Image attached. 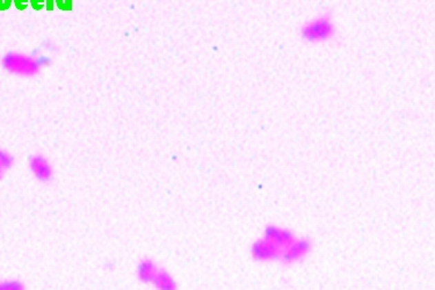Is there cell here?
Masks as SVG:
<instances>
[{
    "instance_id": "1",
    "label": "cell",
    "mask_w": 435,
    "mask_h": 290,
    "mask_svg": "<svg viewBox=\"0 0 435 290\" xmlns=\"http://www.w3.org/2000/svg\"><path fill=\"white\" fill-rule=\"evenodd\" d=\"M336 28L330 13L319 15L304 23L301 28V37L307 43H324L333 40L336 37Z\"/></svg>"
},
{
    "instance_id": "2",
    "label": "cell",
    "mask_w": 435,
    "mask_h": 290,
    "mask_svg": "<svg viewBox=\"0 0 435 290\" xmlns=\"http://www.w3.org/2000/svg\"><path fill=\"white\" fill-rule=\"evenodd\" d=\"M3 65L8 72L21 74V76H32L37 74L40 68L37 59L17 54V52H11L5 56L3 59Z\"/></svg>"
},
{
    "instance_id": "3",
    "label": "cell",
    "mask_w": 435,
    "mask_h": 290,
    "mask_svg": "<svg viewBox=\"0 0 435 290\" xmlns=\"http://www.w3.org/2000/svg\"><path fill=\"white\" fill-rule=\"evenodd\" d=\"M311 251V242L309 239H294L293 242L282 251L280 261L285 265H293L297 261L302 260L307 257Z\"/></svg>"
},
{
    "instance_id": "4",
    "label": "cell",
    "mask_w": 435,
    "mask_h": 290,
    "mask_svg": "<svg viewBox=\"0 0 435 290\" xmlns=\"http://www.w3.org/2000/svg\"><path fill=\"white\" fill-rule=\"evenodd\" d=\"M251 253L256 261L280 260L282 250L274 242L263 238L253 244Z\"/></svg>"
},
{
    "instance_id": "5",
    "label": "cell",
    "mask_w": 435,
    "mask_h": 290,
    "mask_svg": "<svg viewBox=\"0 0 435 290\" xmlns=\"http://www.w3.org/2000/svg\"><path fill=\"white\" fill-rule=\"evenodd\" d=\"M265 239L274 242L276 247L283 251L290 242H293L295 236L293 232L288 231L285 229L278 228L275 225H267L265 230Z\"/></svg>"
},
{
    "instance_id": "6",
    "label": "cell",
    "mask_w": 435,
    "mask_h": 290,
    "mask_svg": "<svg viewBox=\"0 0 435 290\" xmlns=\"http://www.w3.org/2000/svg\"><path fill=\"white\" fill-rule=\"evenodd\" d=\"M32 169L41 180H47L50 176V169L47 162L42 157H37L32 160Z\"/></svg>"
},
{
    "instance_id": "7",
    "label": "cell",
    "mask_w": 435,
    "mask_h": 290,
    "mask_svg": "<svg viewBox=\"0 0 435 290\" xmlns=\"http://www.w3.org/2000/svg\"><path fill=\"white\" fill-rule=\"evenodd\" d=\"M12 163H13V158L11 156L0 150V169H8L12 165Z\"/></svg>"
},
{
    "instance_id": "8",
    "label": "cell",
    "mask_w": 435,
    "mask_h": 290,
    "mask_svg": "<svg viewBox=\"0 0 435 290\" xmlns=\"http://www.w3.org/2000/svg\"><path fill=\"white\" fill-rule=\"evenodd\" d=\"M0 178H1V169H0Z\"/></svg>"
}]
</instances>
